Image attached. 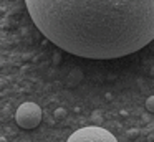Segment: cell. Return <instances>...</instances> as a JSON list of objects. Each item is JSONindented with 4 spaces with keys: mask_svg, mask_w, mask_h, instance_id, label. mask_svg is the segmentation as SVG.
<instances>
[{
    "mask_svg": "<svg viewBox=\"0 0 154 142\" xmlns=\"http://www.w3.org/2000/svg\"><path fill=\"white\" fill-rule=\"evenodd\" d=\"M146 109L149 112H154V94L149 96V98L146 99Z\"/></svg>",
    "mask_w": 154,
    "mask_h": 142,
    "instance_id": "4",
    "label": "cell"
},
{
    "mask_svg": "<svg viewBox=\"0 0 154 142\" xmlns=\"http://www.w3.org/2000/svg\"><path fill=\"white\" fill-rule=\"evenodd\" d=\"M66 142H118V140L106 129L98 127V125H88V127L75 131L68 137Z\"/></svg>",
    "mask_w": 154,
    "mask_h": 142,
    "instance_id": "2",
    "label": "cell"
},
{
    "mask_svg": "<svg viewBox=\"0 0 154 142\" xmlns=\"http://www.w3.org/2000/svg\"><path fill=\"white\" fill-rule=\"evenodd\" d=\"M53 116H55V119H63L65 116H66V111H65L63 107H58L57 111L53 112Z\"/></svg>",
    "mask_w": 154,
    "mask_h": 142,
    "instance_id": "5",
    "label": "cell"
},
{
    "mask_svg": "<svg viewBox=\"0 0 154 142\" xmlns=\"http://www.w3.org/2000/svg\"><path fill=\"white\" fill-rule=\"evenodd\" d=\"M15 121L22 129H35L42 122V109L35 102H23L17 109Z\"/></svg>",
    "mask_w": 154,
    "mask_h": 142,
    "instance_id": "3",
    "label": "cell"
},
{
    "mask_svg": "<svg viewBox=\"0 0 154 142\" xmlns=\"http://www.w3.org/2000/svg\"><path fill=\"white\" fill-rule=\"evenodd\" d=\"M40 33L70 55L114 59L154 40V0H25Z\"/></svg>",
    "mask_w": 154,
    "mask_h": 142,
    "instance_id": "1",
    "label": "cell"
},
{
    "mask_svg": "<svg viewBox=\"0 0 154 142\" xmlns=\"http://www.w3.org/2000/svg\"><path fill=\"white\" fill-rule=\"evenodd\" d=\"M0 142H7V140H5V137H0Z\"/></svg>",
    "mask_w": 154,
    "mask_h": 142,
    "instance_id": "6",
    "label": "cell"
}]
</instances>
